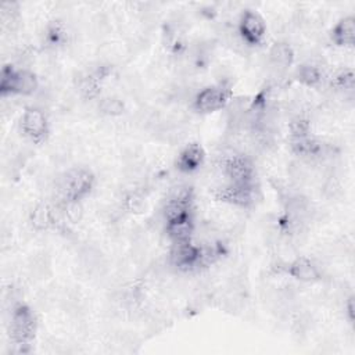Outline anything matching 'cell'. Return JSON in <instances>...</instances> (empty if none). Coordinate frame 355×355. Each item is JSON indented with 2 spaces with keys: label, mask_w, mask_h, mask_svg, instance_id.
<instances>
[{
  "label": "cell",
  "mask_w": 355,
  "mask_h": 355,
  "mask_svg": "<svg viewBox=\"0 0 355 355\" xmlns=\"http://www.w3.org/2000/svg\"><path fill=\"white\" fill-rule=\"evenodd\" d=\"M288 129H290V137L306 136V135H311V122L305 115L298 114L291 118L288 123Z\"/></svg>",
  "instance_id": "obj_19"
},
{
  "label": "cell",
  "mask_w": 355,
  "mask_h": 355,
  "mask_svg": "<svg viewBox=\"0 0 355 355\" xmlns=\"http://www.w3.org/2000/svg\"><path fill=\"white\" fill-rule=\"evenodd\" d=\"M331 86L344 94L354 93V72L351 68H344L333 75Z\"/></svg>",
  "instance_id": "obj_18"
},
{
  "label": "cell",
  "mask_w": 355,
  "mask_h": 355,
  "mask_svg": "<svg viewBox=\"0 0 355 355\" xmlns=\"http://www.w3.org/2000/svg\"><path fill=\"white\" fill-rule=\"evenodd\" d=\"M344 308L347 309V315H348L349 322H352V320H354V295H349V297L345 300Z\"/></svg>",
  "instance_id": "obj_20"
},
{
  "label": "cell",
  "mask_w": 355,
  "mask_h": 355,
  "mask_svg": "<svg viewBox=\"0 0 355 355\" xmlns=\"http://www.w3.org/2000/svg\"><path fill=\"white\" fill-rule=\"evenodd\" d=\"M94 182L96 178L93 172L83 166L71 168L62 172L54 182L55 202L82 201L93 190Z\"/></svg>",
  "instance_id": "obj_1"
},
{
  "label": "cell",
  "mask_w": 355,
  "mask_h": 355,
  "mask_svg": "<svg viewBox=\"0 0 355 355\" xmlns=\"http://www.w3.org/2000/svg\"><path fill=\"white\" fill-rule=\"evenodd\" d=\"M268 61L277 72H286L294 62V50L284 40L275 42L268 51Z\"/></svg>",
  "instance_id": "obj_12"
},
{
  "label": "cell",
  "mask_w": 355,
  "mask_h": 355,
  "mask_svg": "<svg viewBox=\"0 0 355 355\" xmlns=\"http://www.w3.org/2000/svg\"><path fill=\"white\" fill-rule=\"evenodd\" d=\"M21 130L33 143H42L49 136V119L39 107H28L21 115Z\"/></svg>",
  "instance_id": "obj_7"
},
{
  "label": "cell",
  "mask_w": 355,
  "mask_h": 355,
  "mask_svg": "<svg viewBox=\"0 0 355 355\" xmlns=\"http://www.w3.org/2000/svg\"><path fill=\"white\" fill-rule=\"evenodd\" d=\"M330 39L337 47H352L355 42V18L348 15L336 22L330 31Z\"/></svg>",
  "instance_id": "obj_13"
},
{
  "label": "cell",
  "mask_w": 355,
  "mask_h": 355,
  "mask_svg": "<svg viewBox=\"0 0 355 355\" xmlns=\"http://www.w3.org/2000/svg\"><path fill=\"white\" fill-rule=\"evenodd\" d=\"M279 270L284 272L294 280L300 283H316L322 280V270L311 258L306 257H297Z\"/></svg>",
  "instance_id": "obj_9"
},
{
  "label": "cell",
  "mask_w": 355,
  "mask_h": 355,
  "mask_svg": "<svg viewBox=\"0 0 355 355\" xmlns=\"http://www.w3.org/2000/svg\"><path fill=\"white\" fill-rule=\"evenodd\" d=\"M68 29L62 21H50L44 29V43L50 49L67 44Z\"/></svg>",
  "instance_id": "obj_16"
},
{
  "label": "cell",
  "mask_w": 355,
  "mask_h": 355,
  "mask_svg": "<svg viewBox=\"0 0 355 355\" xmlns=\"http://www.w3.org/2000/svg\"><path fill=\"white\" fill-rule=\"evenodd\" d=\"M29 223L36 232H43L53 227V212L49 204H36L29 212Z\"/></svg>",
  "instance_id": "obj_15"
},
{
  "label": "cell",
  "mask_w": 355,
  "mask_h": 355,
  "mask_svg": "<svg viewBox=\"0 0 355 355\" xmlns=\"http://www.w3.org/2000/svg\"><path fill=\"white\" fill-rule=\"evenodd\" d=\"M237 33L247 46H259L266 35V24L257 11L244 10L239 18Z\"/></svg>",
  "instance_id": "obj_8"
},
{
  "label": "cell",
  "mask_w": 355,
  "mask_h": 355,
  "mask_svg": "<svg viewBox=\"0 0 355 355\" xmlns=\"http://www.w3.org/2000/svg\"><path fill=\"white\" fill-rule=\"evenodd\" d=\"M294 78L297 82L306 87H318L324 79L320 65L312 61L300 64L294 72Z\"/></svg>",
  "instance_id": "obj_14"
},
{
  "label": "cell",
  "mask_w": 355,
  "mask_h": 355,
  "mask_svg": "<svg viewBox=\"0 0 355 355\" xmlns=\"http://www.w3.org/2000/svg\"><path fill=\"white\" fill-rule=\"evenodd\" d=\"M36 316L33 311L25 304H17L11 311L10 334L15 347H18V354L29 352L31 343L36 334Z\"/></svg>",
  "instance_id": "obj_2"
},
{
  "label": "cell",
  "mask_w": 355,
  "mask_h": 355,
  "mask_svg": "<svg viewBox=\"0 0 355 355\" xmlns=\"http://www.w3.org/2000/svg\"><path fill=\"white\" fill-rule=\"evenodd\" d=\"M98 111L105 116H119L125 112V103L118 96H103L97 103Z\"/></svg>",
  "instance_id": "obj_17"
},
{
  "label": "cell",
  "mask_w": 355,
  "mask_h": 355,
  "mask_svg": "<svg viewBox=\"0 0 355 355\" xmlns=\"http://www.w3.org/2000/svg\"><path fill=\"white\" fill-rule=\"evenodd\" d=\"M196 232V222L193 212L175 216L165 220V233L172 243H182L193 240Z\"/></svg>",
  "instance_id": "obj_10"
},
{
  "label": "cell",
  "mask_w": 355,
  "mask_h": 355,
  "mask_svg": "<svg viewBox=\"0 0 355 355\" xmlns=\"http://www.w3.org/2000/svg\"><path fill=\"white\" fill-rule=\"evenodd\" d=\"M39 89V79L36 73L28 68L17 69L14 65L7 64L1 68L0 73V92L3 97L18 94L32 96Z\"/></svg>",
  "instance_id": "obj_3"
},
{
  "label": "cell",
  "mask_w": 355,
  "mask_h": 355,
  "mask_svg": "<svg viewBox=\"0 0 355 355\" xmlns=\"http://www.w3.org/2000/svg\"><path fill=\"white\" fill-rule=\"evenodd\" d=\"M205 162V151L200 143L186 144L176 158V169L182 173H193Z\"/></svg>",
  "instance_id": "obj_11"
},
{
  "label": "cell",
  "mask_w": 355,
  "mask_h": 355,
  "mask_svg": "<svg viewBox=\"0 0 355 355\" xmlns=\"http://www.w3.org/2000/svg\"><path fill=\"white\" fill-rule=\"evenodd\" d=\"M230 101V89L225 83H216L209 85L198 90L193 100H191V108L201 115L212 114L215 111H219L225 108Z\"/></svg>",
  "instance_id": "obj_4"
},
{
  "label": "cell",
  "mask_w": 355,
  "mask_h": 355,
  "mask_svg": "<svg viewBox=\"0 0 355 355\" xmlns=\"http://www.w3.org/2000/svg\"><path fill=\"white\" fill-rule=\"evenodd\" d=\"M214 196L218 201L236 208H251L257 201V189L254 183H232L227 182L219 186Z\"/></svg>",
  "instance_id": "obj_5"
},
{
  "label": "cell",
  "mask_w": 355,
  "mask_h": 355,
  "mask_svg": "<svg viewBox=\"0 0 355 355\" xmlns=\"http://www.w3.org/2000/svg\"><path fill=\"white\" fill-rule=\"evenodd\" d=\"M201 245L193 240L172 243L169 252V265L180 272L198 270L201 268Z\"/></svg>",
  "instance_id": "obj_6"
}]
</instances>
